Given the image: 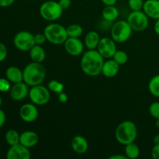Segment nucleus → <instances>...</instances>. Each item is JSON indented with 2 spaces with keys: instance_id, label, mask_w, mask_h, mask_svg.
Returning a JSON list of instances; mask_svg holds the SVG:
<instances>
[{
  "instance_id": "33",
  "label": "nucleus",
  "mask_w": 159,
  "mask_h": 159,
  "mask_svg": "<svg viewBox=\"0 0 159 159\" xmlns=\"http://www.w3.org/2000/svg\"><path fill=\"white\" fill-rule=\"evenodd\" d=\"M8 54V50L6 45L0 42V62H2L6 60Z\"/></svg>"
},
{
  "instance_id": "41",
  "label": "nucleus",
  "mask_w": 159,
  "mask_h": 159,
  "mask_svg": "<svg viewBox=\"0 0 159 159\" xmlns=\"http://www.w3.org/2000/svg\"><path fill=\"white\" fill-rule=\"evenodd\" d=\"M154 30H155V34L159 35V19L156 20V22L155 23V25H154Z\"/></svg>"
},
{
  "instance_id": "9",
  "label": "nucleus",
  "mask_w": 159,
  "mask_h": 159,
  "mask_svg": "<svg viewBox=\"0 0 159 159\" xmlns=\"http://www.w3.org/2000/svg\"><path fill=\"white\" fill-rule=\"evenodd\" d=\"M14 46L16 49L21 51H30L35 45L34 35L29 31H20L13 38Z\"/></svg>"
},
{
  "instance_id": "44",
  "label": "nucleus",
  "mask_w": 159,
  "mask_h": 159,
  "mask_svg": "<svg viewBox=\"0 0 159 159\" xmlns=\"http://www.w3.org/2000/svg\"><path fill=\"white\" fill-rule=\"evenodd\" d=\"M2 102H3V100H2V98L0 96V108H1L2 105Z\"/></svg>"
},
{
  "instance_id": "6",
  "label": "nucleus",
  "mask_w": 159,
  "mask_h": 159,
  "mask_svg": "<svg viewBox=\"0 0 159 159\" xmlns=\"http://www.w3.org/2000/svg\"><path fill=\"white\" fill-rule=\"evenodd\" d=\"M132 31L133 30L127 20H119L111 28L112 39L116 43H124L130 39Z\"/></svg>"
},
{
  "instance_id": "22",
  "label": "nucleus",
  "mask_w": 159,
  "mask_h": 159,
  "mask_svg": "<svg viewBox=\"0 0 159 159\" xmlns=\"http://www.w3.org/2000/svg\"><path fill=\"white\" fill-rule=\"evenodd\" d=\"M102 16L107 22H113L119 16V10L115 6H106L102 11Z\"/></svg>"
},
{
  "instance_id": "28",
  "label": "nucleus",
  "mask_w": 159,
  "mask_h": 159,
  "mask_svg": "<svg viewBox=\"0 0 159 159\" xmlns=\"http://www.w3.org/2000/svg\"><path fill=\"white\" fill-rule=\"evenodd\" d=\"M113 59L120 65H125L128 61V55L124 51H116L113 54Z\"/></svg>"
},
{
  "instance_id": "19",
  "label": "nucleus",
  "mask_w": 159,
  "mask_h": 159,
  "mask_svg": "<svg viewBox=\"0 0 159 159\" xmlns=\"http://www.w3.org/2000/svg\"><path fill=\"white\" fill-rule=\"evenodd\" d=\"M6 77L12 83L23 82V71L16 66H10L6 69Z\"/></svg>"
},
{
  "instance_id": "16",
  "label": "nucleus",
  "mask_w": 159,
  "mask_h": 159,
  "mask_svg": "<svg viewBox=\"0 0 159 159\" xmlns=\"http://www.w3.org/2000/svg\"><path fill=\"white\" fill-rule=\"evenodd\" d=\"M144 13L151 19H159V0H146L143 6Z\"/></svg>"
},
{
  "instance_id": "26",
  "label": "nucleus",
  "mask_w": 159,
  "mask_h": 159,
  "mask_svg": "<svg viewBox=\"0 0 159 159\" xmlns=\"http://www.w3.org/2000/svg\"><path fill=\"white\" fill-rule=\"evenodd\" d=\"M148 89L151 94L155 97H159V74L153 76L149 81Z\"/></svg>"
},
{
  "instance_id": "35",
  "label": "nucleus",
  "mask_w": 159,
  "mask_h": 159,
  "mask_svg": "<svg viewBox=\"0 0 159 159\" xmlns=\"http://www.w3.org/2000/svg\"><path fill=\"white\" fill-rule=\"evenodd\" d=\"M58 3L62 9H67L70 7V6H71V0H59Z\"/></svg>"
},
{
  "instance_id": "32",
  "label": "nucleus",
  "mask_w": 159,
  "mask_h": 159,
  "mask_svg": "<svg viewBox=\"0 0 159 159\" xmlns=\"http://www.w3.org/2000/svg\"><path fill=\"white\" fill-rule=\"evenodd\" d=\"M34 41H35V44L42 45L45 42L48 41V40L44 34H37L34 35Z\"/></svg>"
},
{
  "instance_id": "14",
  "label": "nucleus",
  "mask_w": 159,
  "mask_h": 159,
  "mask_svg": "<svg viewBox=\"0 0 159 159\" xmlns=\"http://www.w3.org/2000/svg\"><path fill=\"white\" fill-rule=\"evenodd\" d=\"M30 148L20 143L10 146L6 153L7 159H30L31 157Z\"/></svg>"
},
{
  "instance_id": "17",
  "label": "nucleus",
  "mask_w": 159,
  "mask_h": 159,
  "mask_svg": "<svg viewBox=\"0 0 159 159\" xmlns=\"http://www.w3.org/2000/svg\"><path fill=\"white\" fill-rule=\"evenodd\" d=\"M71 147L75 153L82 155L88 151L89 144L87 140L81 135H76L72 138Z\"/></svg>"
},
{
  "instance_id": "20",
  "label": "nucleus",
  "mask_w": 159,
  "mask_h": 159,
  "mask_svg": "<svg viewBox=\"0 0 159 159\" xmlns=\"http://www.w3.org/2000/svg\"><path fill=\"white\" fill-rule=\"evenodd\" d=\"M100 39L99 34L96 31H89L85 35L84 44L88 50H95L97 48Z\"/></svg>"
},
{
  "instance_id": "12",
  "label": "nucleus",
  "mask_w": 159,
  "mask_h": 159,
  "mask_svg": "<svg viewBox=\"0 0 159 159\" xmlns=\"http://www.w3.org/2000/svg\"><path fill=\"white\" fill-rule=\"evenodd\" d=\"M84 43L79 38L68 37L64 43V48L68 54L74 57L81 55L84 51Z\"/></svg>"
},
{
  "instance_id": "25",
  "label": "nucleus",
  "mask_w": 159,
  "mask_h": 159,
  "mask_svg": "<svg viewBox=\"0 0 159 159\" xmlns=\"http://www.w3.org/2000/svg\"><path fill=\"white\" fill-rule=\"evenodd\" d=\"M66 29L68 37L79 38L83 34V29H82V26H80L79 24H76V23L70 25Z\"/></svg>"
},
{
  "instance_id": "38",
  "label": "nucleus",
  "mask_w": 159,
  "mask_h": 159,
  "mask_svg": "<svg viewBox=\"0 0 159 159\" xmlns=\"http://www.w3.org/2000/svg\"><path fill=\"white\" fill-rule=\"evenodd\" d=\"M6 113L5 112L3 111L2 110H1L0 108V128L3 127V125L6 123Z\"/></svg>"
},
{
  "instance_id": "36",
  "label": "nucleus",
  "mask_w": 159,
  "mask_h": 159,
  "mask_svg": "<svg viewBox=\"0 0 159 159\" xmlns=\"http://www.w3.org/2000/svg\"><path fill=\"white\" fill-rule=\"evenodd\" d=\"M16 0H0V7H9L12 6Z\"/></svg>"
},
{
  "instance_id": "8",
  "label": "nucleus",
  "mask_w": 159,
  "mask_h": 159,
  "mask_svg": "<svg viewBox=\"0 0 159 159\" xmlns=\"http://www.w3.org/2000/svg\"><path fill=\"white\" fill-rule=\"evenodd\" d=\"M29 97L31 102L37 106H43L48 103L51 99L48 88L40 85L32 86L29 92Z\"/></svg>"
},
{
  "instance_id": "4",
  "label": "nucleus",
  "mask_w": 159,
  "mask_h": 159,
  "mask_svg": "<svg viewBox=\"0 0 159 159\" xmlns=\"http://www.w3.org/2000/svg\"><path fill=\"white\" fill-rule=\"evenodd\" d=\"M43 34H45L48 41L55 45L64 44L68 39L67 29L59 23H50L44 28Z\"/></svg>"
},
{
  "instance_id": "37",
  "label": "nucleus",
  "mask_w": 159,
  "mask_h": 159,
  "mask_svg": "<svg viewBox=\"0 0 159 159\" xmlns=\"http://www.w3.org/2000/svg\"><path fill=\"white\" fill-rule=\"evenodd\" d=\"M57 98H58V101L60 103H65V102H66L68 99V95H67L66 93H63V92L61 93H59L58 97Z\"/></svg>"
},
{
  "instance_id": "34",
  "label": "nucleus",
  "mask_w": 159,
  "mask_h": 159,
  "mask_svg": "<svg viewBox=\"0 0 159 159\" xmlns=\"http://www.w3.org/2000/svg\"><path fill=\"white\" fill-rule=\"evenodd\" d=\"M152 157L153 159H159V144H155L152 148Z\"/></svg>"
},
{
  "instance_id": "39",
  "label": "nucleus",
  "mask_w": 159,
  "mask_h": 159,
  "mask_svg": "<svg viewBox=\"0 0 159 159\" xmlns=\"http://www.w3.org/2000/svg\"><path fill=\"white\" fill-rule=\"evenodd\" d=\"M105 6H115L117 0H101Z\"/></svg>"
},
{
  "instance_id": "29",
  "label": "nucleus",
  "mask_w": 159,
  "mask_h": 159,
  "mask_svg": "<svg viewBox=\"0 0 159 159\" xmlns=\"http://www.w3.org/2000/svg\"><path fill=\"white\" fill-rule=\"evenodd\" d=\"M144 0H128V6L132 11L142 10Z\"/></svg>"
},
{
  "instance_id": "1",
  "label": "nucleus",
  "mask_w": 159,
  "mask_h": 159,
  "mask_svg": "<svg viewBox=\"0 0 159 159\" xmlns=\"http://www.w3.org/2000/svg\"><path fill=\"white\" fill-rule=\"evenodd\" d=\"M104 57L97 50H88L82 54L81 59V68L89 76H97L102 74Z\"/></svg>"
},
{
  "instance_id": "45",
  "label": "nucleus",
  "mask_w": 159,
  "mask_h": 159,
  "mask_svg": "<svg viewBox=\"0 0 159 159\" xmlns=\"http://www.w3.org/2000/svg\"><path fill=\"white\" fill-rule=\"evenodd\" d=\"M30 1H35V0H30Z\"/></svg>"
},
{
  "instance_id": "11",
  "label": "nucleus",
  "mask_w": 159,
  "mask_h": 159,
  "mask_svg": "<svg viewBox=\"0 0 159 159\" xmlns=\"http://www.w3.org/2000/svg\"><path fill=\"white\" fill-rule=\"evenodd\" d=\"M20 118L26 123H33L37 119L39 115L37 105L34 103L23 104L19 111Z\"/></svg>"
},
{
  "instance_id": "10",
  "label": "nucleus",
  "mask_w": 159,
  "mask_h": 159,
  "mask_svg": "<svg viewBox=\"0 0 159 159\" xmlns=\"http://www.w3.org/2000/svg\"><path fill=\"white\" fill-rule=\"evenodd\" d=\"M116 42L110 37H102L99 40L98 44L97 50L99 54L104 57V58L110 59L113 57V54H115L117 49H116Z\"/></svg>"
},
{
  "instance_id": "5",
  "label": "nucleus",
  "mask_w": 159,
  "mask_h": 159,
  "mask_svg": "<svg viewBox=\"0 0 159 159\" xmlns=\"http://www.w3.org/2000/svg\"><path fill=\"white\" fill-rule=\"evenodd\" d=\"M64 9L61 7L58 2L48 0L44 2L40 6V15L47 21L54 22L58 20L62 16Z\"/></svg>"
},
{
  "instance_id": "13",
  "label": "nucleus",
  "mask_w": 159,
  "mask_h": 159,
  "mask_svg": "<svg viewBox=\"0 0 159 159\" xmlns=\"http://www.w3.org/2000/svg\"><path fill=\"white\" fill-rule=\"evenodd\" d=\"M29 85L24 82L14 83L9 89V96L14 101H22L29 96Z\"/></svg>"
},
{
  "instance_id": "42",
  "label": "nucleus",
  "mask_w": 159,
  "mask_h": 159,
  "mask_svg": "<svg viewBox=\"0 0 159 159\" xmlns=\"http://www.w3.org/2000/svg\"><path fill=\"white\" fill-rule=\"evenodd\" d=\"M153 142L154 144H159V134H156L153 138Z\"/></svg>"
},
{
  "instance_id": "30",
  "label": "nucleus",
  "mask_w": 159,
  "mask_h": 159,
  "mask_svg": "<svg viewBox=\"0 0 159 159\" xmlns=\"http://www.w3.org/2000/svg\"><path fill=\"white\" fill-rule=\"evenodd\" d=\"M151 116L155 120L159 119V102H153L150 104L148 109Z\"/></svg>"
},
{
  "instance_id": "23",
  "label": "nucleus",
  "mask_w": 159,
  "mask_h": 159,
  "mask_svg": "<svg viewBox=\"0 0 159 159\" xmlns=\"http://www.w3.org/2000/svg\"><path fill=\"white\" fill-rule=\"evenodd\" d=\"M125 155L127 158L136 159L140 156V148L138 144L134 142L130 143V144L125 145Z\"/></svg>"
},
{
  "instance_id": "21",
  "label": "nucleus",
  "mask_w": 159,
  "mask_h": 159,
  "mask_svg": "<svg viewBox=\"0 0 159 159\" xmlns=\"http://www.w3.org/2000/svg\"><path fill=\"white\" fill-rule=\"evenodd\" d=\"M30 57L32 61L42 63L46 57V52L41 45L35 44L30 50Z\"/></svg>"
},
{
  "instance_id": "24",
  "label": "nucleus",
  "mask_w": 159,
  "mask_h": 159,
  "mask_svg": "<svg viewBox=\"0 0 159 159\" xmlns=\"http://www.w3.org/2000/svg\"><path fill=\"white\" fill-rule=\"evenodd\" d=\"M20 134H19L16 130L11 129L6 131L5 139L9 146H12L20 143Z\"/></svg>"
},
{
  "instance_id": "31",
  "label": "nucleus",
  "mask_w": 159,
  "mask_h": 159,
  "mask_svg": "<svg viewBox=\"0 0 159 159\" xmlns=\"http://www.w3.org/2000/svg\"><path fill=\"white\" fill-rule=\"evenodd\" d=\"M11 88L10 82L7 79L0 78V92L2 93H6L9 92Z\"/></svg>"
},
{
  "instance_id": "40",
  "label": "nucleus",
  "mask_w": 159,
  "mask_h": 159,
  "mask_svg": "<svg viewBox=\"0 0 159 159\" xmlns=\"http://www.w3.org/2000/svg\"><path fill=\"white\" fill-rule=\"evenodd\" d=\"M110 159H127V157L125 155H113L111 156H110Z\"/></svg>"
},
{
  "instance_id": "2",
  "label": "nucleus",
  "mask_w": 159,
  "mask_h": 159,
  "mask_svg": "<svg viewBox=\"0 0 159 159\" xmlns=\"http://www.w3.org/2000/svg\"><path fill=\"white\" fill-rule=\"evenodd\" d=\"M23 82L30 87L42 84L46 77L45 68L38 62L32 61L28 64L23 70Z\"/></svg>"
},
{
  "instance_id": "7",
  "label": "nucleus",
  "mask_w": 159,
  "mask_h": 159,
  "mask_svg": "<svg viewBox=\"0 0 159 159\" xmlns=\"http://www.w3.org/2000/svg\"><path fill=\"white\" fill-rule=\"evenodd\" d=\"M127 21L133 30L141 32L145 30L148 26L149 17L142 10L132 11L129 14Z\"/></svg>"
},
{
  "instance_id": "27",
  "label": "nucleus",
  "mask_w": 159,
  "mask_h": 159,
  "mask_svg": "<svg viewBox=\"0 0 159 159\" xmlns=\"http://www.w3.org/2000/svg\"><path fill=\"white\" fill-rule=\"evenodd\" d=\"M48 89H49L51 92H52V93L59 94V93L63 92L65 86H64L63 83L58 82V81L51 80L48 82Z\"/></svg>"
},
{
  "instance_id": "15",
  "label": "nucleus",
  "mask_w": 159,
  "mask_h": 159,
  "mask_svg": "<svg viewBox=\"0 0 159 159\" xmlns=\"http://www.w3.org/2000/svg\"><path fill=\"white\" fill-rule=\"evenodd\" d=\"M39 142V137L33 130H26L20 134V143L25 147L30 148L37 145Z\"/></svg>"
},
{
  "instance_id": "43",
  "label": "nucleus",
  "mask_w": 159,
  "mask_h": 159,
  "mask_svg": "<svg viewBox=\"0 0 159 159\" xmlns=\"http://www.w3.org/2000/svg\"><path fill=\"white\" fill-rule=\"evenodd\" d=\"M155 126H156V127L159 128V119H156V121H155Z\"/></svg>"
},
{
  "instance_id": "18",
  "label": "nucleus",
  "mask_w": 159,
  "mask_h": 159,
  "mask_svg": "<svg viewBox=\"0 0 159 159\" xmlns=\"http://www.w3.org/2000/svg\"><path fill=\"white\" fill-rule=\"evenodd\" d=\"M120 70V65L113 59L104 61L102 68V74L105 77L113 78L118 74Z\"/></svg>"
},
{
  "instance_id": "3",
  "label": "nucleus",
  "mask_w": 159,
  "mask_h": 159,
  "mask_svg": "<svg viewBox=\"0 0 159 159\" xmlns=\"http://www.w3.org/2000/svg\"><path fill=\"white\" fill-rule=\"evenodd\" d=\"M138 136V128L136 124L130 120L121 122L115 130V138L118 143L127 145L134 142Z\"/></svg>"
}]
</instances>
